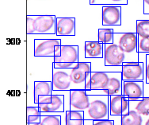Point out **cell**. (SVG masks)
Returning <instances> with one entry per match:
<instances>
[{
    "label": "cell",
    "instance_id": "25",
    "mask_svg": "<svg viewBox=\"0 0 149 125\" xmlns=\"http://www.w3.org/2000/svg\"><path fill=\"white\" fill-rule=\"evenodd\" d=\"M138 37H149V19H141L136 21V30Z\"/></svg>",
    "mask_w": 149,
    "mask_h": 125
},
{
    "label": "cell",
    "instance_id": "13",
    "mask_svg": "<svg viewBox=\"0 0 149 125\" xmlns=\"http://www.w3.org/2000/svg\"><path fill=\"white\" fill-rule=\"evenodd\" d=\"M90 100L85 89L70 91V110L84 111L89 108Z\"/></svg>",
    "mask_w": 149,
    "mask_h": 125
},
{
    "label": "cell",
    "instance_id": "9",
    "mask_svg": "<svg viewBox=\"0 0 149 125\" xmlns=\"http://www.w3.org/2000/svg\"><path fill=\"white\" fill-rule=\"evenodd\" d=\"M122 95L130 101L140 100L144 97L143 81H123Z\"/></svg>",
    "mask_w": 149,
    "mask_h": 125
},
{
    "label": "cell",
    "instance_id": "7",
    "mask_svg": "<svg viewBox=\"0 0 149 125\" xmlns=\"http://www.w3.org/2000/svg\"><path fill=\"white\" fill-rule=\"evenodd\" d=\"M146 61H129L122 65L123 81H144V65Z\"/></svg>",
    "mask_w": 149,
    "mask_h": 125
},
{
    "label": "cell",
    "instance_id": "16",
    "mask_svg": "<svg viewBox=\"0 0 149 125\" xmlns=\"http://www.w3.org/2000/svg\"><path fill=\"white\" fill-rule=\"evenodd\" d=\"M56 36H74L75 18H56Z\"/></svg>",
    "mask_w": 149,
    "mask_h": 125
},
{
    "label": "cell",
    "instance_id": "3",
    "mask_svg": "<svg viewBox=\"0 0 149 125\" xmlns=\"http://www.w3.org/2000/svg\"><path fill=\"white\" fill-rule=\"evenodd\" d=\"M113 43L117 44L126 56V62L139 61L138 35L136 33H114Z\"/></svg>",
    "mask_w": 149,
    "mask_h": 125
},
{
    "label": "cell",
    "instance_id": "26",
    "mask_svg": "<svg viewBox=\"0 0 149 125\" xmlns=\"http://www.w3.org/2000/svg\"><path fill=\"white\" fill-rule=\"evenodd\" d=\"M90 4L102 6H121L127 5L128 0H90Z\"/></svg>",
    "mask_w": 149,
    "mask_h": 125
},
{
    "label": "cell",
    "instance_id": "2",
    "mask_svg": "<svg viewBox=\"0 0 149 125\" xmlns=\"http://www.w3.org/2000/svg\"><path fill=\"white\" fill-rule=\"evenodd\" d=\"M89 108L84 111L85 120L109 119V96L88 95Z\"/></svg>",
    "mask_w": 149,
    "mask_h": 125
},
{
    "label": "cell",
    "instance_id": "31",
    "mask_svg": "<svg viewBox=\"0 0 149 125\" xmlns=\"http://www.w3.org/2000/svg\"><path fill=\"white\" fill-rule=\"evenodd\" d=\"M143 14L149 15V0H143Z\"/></svg>",
    "mask_w": 149,
    "mask_h": 125
},
{
    "label": "cell",
    "instance_id": "14",
    "mask_svg": "<svg viewBox=\"0 0 149 125\" xmlns=\"http://www.w3.org/2000/svg\"><path fill=\"white\" fill-rule=\"evenodd\" d=\"M102 26L121 25V6H103L102 12Z\"/></svg>",
    "mask_w": 149,
    "mask_h": 125
},
{
    "label": "cell",
    "instance_id": "18",
    "mask_svg": "<svg viewBox=\"0 0 149 125\" xmlns=\"http://www.w3.org/2000/svg\"><path fill=\"white\" fill-rule=\"evenodd\" d=\"M86 58H104V44L100 41L85 42Z\"/></svg>",
    "mask_w": 149,
    "mask_h": 125
},
{
    "label": "cell",
    "instance_id": "24",
    "mask_svg": "<svg viewBox=\"0 0 149 125\" xmlns=\"http://www.w3.org/2000/svg\"><path fill=\"white\" fill-rule=\"evenodd\" d=\"M114 31L113 29H98V41L103 44L113 43Z\"/></svg>",
    "mask_w": 149,
    "mask_h": 125
},
{
    "label": "cell",
    "instance_id": "32",
    "mask_svg": "<svg viewBox=\"0 0 149 125\" xmlns=\"http://www.w3.org/2000/svg\"><path fill=\"white\" fill-rule=\"evenodd\" d=\"M144 96L149 97V84L144 82Z\"/></svg>",
    "mask_w": 149,
    "mask_h": 125
},
{
    "label": "cell",
    "instance_id": "1",
    "mask_svg": "<svg viewBox=\"0 0 149 125\" xmlns=\"http://www.w3.org/2000/svg\"><path fill=\"white\" fill-rule=\"evenodd\" d=\"M55 15H27V34H56Z\"/></svg>",
    "mask_w": 149,
    "mask_h": 125
},
{
    "label": "cell",
    "instance_id": "30",
    "mask_svg": "<svg viewBox=\"0 0 149 125\" xmlns=\"http://www.w3.org/2000/svg\"><path fill=\"white\" fill-rule=\"evenodd\" d=\"M144 82L147 84H149V63L147 62L144 65Z\"/></svg>",
    "mask_w": 149,
    "mask_h": 125
},
{
    "label": "cell",
    "instance_id": "6",
    "mask_svg": "<svg viewBox=\"0 0 149 125\" xmlns=\"http://www.w3.org/2000/svg\"><path fill=\"white\" fill-rule=\"evenodd\" d=\"M104 61L106 66H122L126 56L117 44H104Z\"/></svg>",
    "mask_w": 149,
    "mask_h": 125
},
{
    "label": "cell",
    "instance_id": "11",
    "mask_svg": "<svg viewBox=\"0 0 149 125\" xmlns=\"http://www.w3.org/2000/svg\"><path fill=\"white\" fill-rule=\"evenodd\" d=\"M91 71V63L87 61H79L78 66L71 70V79L74 89H85L86 73Z\"/></svg>",
    "mask_w": 149,
    "mask_h": 125
},
{
    "label": "cell",
    "instance_id": "22",
    "mask_svg": "<svg viewBox=\"0 0 149 125\" xmlns=\"http://www.w3.org/2000/svg\"><path fill=\"white\" fill-rule=\"evenodd\" d=\"M145 119L134 110H130L129 113L120 116V125H144Z\"/></svg>",
    "mask_w": 149,
    "mask_h": 125
},
{
    "label": "cell",
    "instance_id": "8",
    "mask_svg": "<svg viewBox=\"0 0 149 125\" xmlns=\"http://www.w3.org/2000/svg\"><path fill=\"white\" fill-rule=\"evenodd\" d=\"M122 74L121 72H110V80L109 86L104 90L86 91L87 95H122Z\"/></svg>",
    "mask_w": 149,
    "mask_h": 125
},
{
    "label": "cell",
    "instance_id": "34",
    "mask_svg": "<svg viewBox=\"0 0 149 125\" xmlns=\"http://www.w3.org/2000/svg\"><path fill=\"white\" fill-rule=\"evenodd\" d=\"M146 61L149 63V53L146 54Z\"/></svg>",
    "mask_w": 149,
    "mask_h": 125
},
{
    "label": "cell",
    "instance_id": "5",
    "mask_svg": "<svg viewBox=\"0 0 149 125\" xmlns=\"http://www.w3.org/2000/svg\"><path fill=\"white\" fill-rule=\"evenodd\" d=\"M72 69L52 68V89L53 91H71L74 85L71 79Z\"/></svg>",
    "mask_w": 149,
    "mask_h": 125
},
{
    "label": "cell",
    "instance_id": "35",
    "mask_svg": "<svg viewBox=\"0 0 149 125\" xmlns=\"http://www.w3.org/2000/svg\"><path fill=\"white\" fill-rule=\"evenodd\" d=\"M27 125H40V123H38V124H27Z\"/></svg>",
    "mask_w": 149,
    "mask_h": 125
},
{
    "label": "cell",
    "instance_id": "23",
    "mask_svg": "<svg viewBox=\"0 0 149 125\" xmlns=\"http://www.w3.org/2000/svg\"><path fill=\"white\" fill-rule=\"evenodd\" d=\"M40 111L38 106H28L26 108V123L38 124L40 122Z\"/></svg>",
    "mask_w": 149,
    "mask_h": 125
},
{
    "label": "cell",
    "instance_id": "21",
    "mask_svg": "<svg viewBox=\"0 0 149 125\" xmlns=\"http://www.w3.org/2000/svg\"><path fill=\"white\" fill-rule=\"evenodd\" d=\"M83 111H65V125H85Z\"/></svg>",
    "mask_w": 149,
    "mask_h": 125
},
{
    "label": "cell",
    "instance_id": "15",
    "mask_svg": "<svg viewBox=\"0 0 149 125\" xmlns=\"http://www.w3.org/2000/svg\"><path fill=\"white\" fill-rule=\"evenodd\" d=\"M79 46L62 45L60 55L54 57V63H78L79 62Z\"/></svg>",
    "mask_w": 149,
    "mask_h": 125
},
{
    "label": "cell",
    "instance_id": "20",
    "mask_svg": "<svg viewBox=\"0 0 149 125\" xmlns=\"http://www.w3.org/2000/svg\"><path fill=\"white\" fill-rule=\"evenodd\" d=\"M129 108L130 110H134L146 119L149 117V97H143L140 100H129Z\"/></svg>",
    "mask_w": 149,
    "mask_h": 125
},
{
    "label": "cell",
    "instance_id": "33",
    "mask_svg": "<svg viewBox=\"0 0 149 125\" xmlns=\"http://www.w3.org/2000/svg\"><path fill=\"white\" fill-rule=\"evenodd\" d=\"M62 46V45H61ZM61 46H58L55 48V56L54 57H58L60 55V52H61Z\"/></svg>",
    "mask_w": 149,
    "mask_h": 125
},
{
    "label": "cell",
    "instance_id": "28",
    "mask_svg": "<svg viewBox=\"0 0 149 125\" xmlns=\"http://www.w3.org/2000/svg\"><path fill=\"white\" fill-rule=\"evenodd\" d=\"M138 52L139 53H149V37H138Z\"/></svg>",
    "mask_w": 149,
    "mask_h": 125
},
{
    "label": "cell",
    "instance_id": "29",
    "mask_svg": "<svg viewBox=\"0 0 149 125\" xmlns=\"http://www.w3.org/2000/svg\"><path fill=\"white\" fill-rule=\"evenodd\" d=\"M92 125H115L113 120L110 119H99V120H92Z\"/></svg>",
    "mask_w": 149,
    "mask_h": 125
},
{
    "label": "cell",
    "instance_id": "10",
    "mask_svg": "<svg viewBox=\"0 0 149 125\" xmlns=\"http://www.w3.org/2000/svg\"><path fill=\"white\" fill-rule=\"evenodd\" d=\"M60 39H35V57H53L55 56V48L61 46Z\"/></svg>",
    "mask_w": 149,
    "mask_h": 125
},
{
    "label": "cell",
    "instance_id": "4",
    "mask_svg": "<svg viewBox=\"0 0 149 125\" xmlns=\"http://www.w3.org/2000/svg\"><path fill=\"white\" fill-rule=\"evenodd\" d=\"M38 107L40 112L53 113L65 112V96L62 94H52L39 96Z\"/></svg>",
    "mask_w": 149,
    "mask_h": 125
},
{
    "label": "cell",
    "instance_id": "17",
    "mask_svg": "<svg viewBox=\"0 0 149 125\" xmlns=\"http://www.w3.org/2000/svg\"><path fill=\"white\" fill-rule=\"evenodd\" d=\"M110 72H91V90H104L109 86ZM91 91V90H90Z\"/></svg>",
    "mask_w": 149,
    "mask_h": 125
},
{
    "label": "cell",
    "instance_id": "12",
    "mask_svg": "<svg viewBox=\"0 0 149 125\" xmlns=\"http://www.w3.org/2000/svg\"><path fill=\"white\" fill-rule=\"evenodd\" d=\"M129 100L124 95L109 96V116L120 117L129 113Z\"/></svg>",
    "mask_w": 149,
    "mask_h": 125
},
{
    "label": "cell",
    "instance_id": "19",
    "mask_svg": "<svg viewBox=\"0 0 149 125\" xmlns=\"http://www.w3.org/2000/svg\"><path fill=\"white\" fill-rule=\"evenodd\" d=\"M52 81H35L34 82V97L35 105L38 106L39 96H49L52 95Z\"/></svg>",
    "mask_w": 149,
    "mask_h": 125
},
{
    "label": "cell",
    "instance_id": "27",
    "mask_svg": "<svg viewBox=\"0 0 149 125\" xmlns=\"http://www.w3.org/2000/svg\"><path fill=\"white\" fill-rule=\"evenodd\" d=\"M40 125H62L60 115L57 116H41Z\"/></svg>",
    "mask_w": 149,
    "mask_h": 125
}]
</instances>
